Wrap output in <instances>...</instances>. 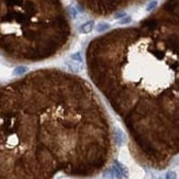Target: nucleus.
Instances as JSON below:
<instances>
[{"instance_id": "obj_1", "label": "nucleus", "mask_w": 179, "mask_h": 179, "mask_svg": "<svg viewBox=\"0 0 179 179\" xmlns=\"http://www.w3.org/2000/svg\"><path fill=\"white\" fill-rule=\"evenodd\" d=\"M65 65H66V67H67V69L69 70V72L74 73V74H78V73H80L82 69H84L82 63H78V62L72 61L69 58L65 61Z\"/></svg>"}, {"instance_id": "obj_2", "label": "nucleus", "mask_w": 179, "mask_h": 179, "mask_svg": "<svg viewBox=\"0 0 179 179\" xmlns=\"http://www.w3.org/2000/svg\"><path fill=\"white\" fill-rule=\"evenodd\" d=\"M93 28H95V21L93 20H88L85 23H82V26L78 28V32L80 34H89L90 32H92Z\"/></svg>"}, {"instance_id": "obj_3", "label": "nucleus", "mask_w": 179, "mask_h": 179, "mask_svg": "<svg viewBox=\"0 0 179 179\" xmlns=\"http://www.w3.org/2000/svg\"><path fill=\"white\" fill-rule=\"evenodd\" d=\"M111 29V26H110L108 22H99V23L96 26V31L98 33H102V32H106V31L110 30Z\"/></svg>"}, {"instance_id": "obj_4", "label": "nucleus", "mask_w": 179, "mask_h": 179, "mask_svg": "<svg viewBox=\"0 0 179 179\" xmlns=\"http://www.w3.org/2000/svg\"><path fill=\"white\" fill-rule=\"evenodd\" d=\"M114 165H115L116 167L119 168V169L121 170V172H122V175H123V177L128 178V177H129V170H128V168H126L125 166L123 165V164L120 163L119 161H114Z\"/></svg>"}, {"instance_id": "obj_5", "label": "nucleus", "mask_w": 179, "mask_h": 179, "mask_svg": "<svg viewBox=\"0 0 179 179\" xmlns=\"http://www.w3.org/2000/svg\"><path fill=\"white\" fill-rule=\"evenodd\" d=\"M28 72V68L26 66H18L13 69V75L14 76H21V75L26 74Z\"/></svg>"}, {"instance_id": "obj_6", "label": "nucleus", "mask_w": 179, "mask_h": 179, "mask_svg": "<svg viewBox=\"0 0 179 179\" xmlns=\"http://www.w3.org/2000/svg\"><path fill=\"white\" fill-rule=\"evenodd\" d=\"M157 6H158L157 0H151L146 5V7H145V10H146V12H151L153 11V10H155L156 8H157Z\"/></svg>"}, {"instance_id": "obj_7", "label": "nucleus", "mask_w": 179, "mask_h": 179, "mask_svg": "<svg viewBox=\"0 0 179 179\" xmlns=\"http://www.w3.org/2000/svg\"><path fill=\"white\" fill-rule=\"evenodd\" d=\"M69 59L75 62H78V63H82V55L80 52H75V53L70 54L69 56Z\"/></svg>"}, {"instance_id": "obj_8", "label": "nucleus", "mask_w": 179, "mask_h": 179, "mask_svg": "<svg viewBox=\"0 0 179 179\" xmlns=\"http://www.w3.org/2000/svg\"><path fill=\"white\" fill-rule=\"evenodd\" d=\"M111 170H112V174H113L114 178H116V179H122V178H123V175H122L121 170L119 169V168L116 167L115 165L112 166V167H111Z\"/></svg>"}, {"instance_id": "obj_9", "label": "nucleus", "mask_w": 179, "mask_h": 179, "mask_svg": "<svg viewBox=\"0 0 179 179\" xmlns=\"http://www.w3.org/2000/svg\"><path fill=\"white\" fill-rule=\"evenodd\" d=\"M68 11H69V14L72 16V18H74V19L78 18L79 11L77 10V7H74V6H69V7H68Z\"/></svg>"}, {"instance_id": "obj_10", "label": "nucleus", "mask_w": 179, "mask_h": 179, "mask_svg": "<svg viewBox=\"0 0 179 179\" xmlns=\"http://www.w3.org/2000/svg\"><path fill=\"white\" fill-rule=\"evenodd\" d=\"M132 21V16H125L124 18L120 19L118 22V24H120V26H125V24H129L130 22Z\"/></svg>"}, {"instance_id": "obj_11", "label": "nucleus", "mask_w": 179, "mask_h": 179, "mask_svg": "<svg viewBox=\"0 0 179 179\" xmlns=\"http://www.w3.org/2000/svg\"><path fill=\"white\" fill-rule=\"evenodd\" d=\"M166 179H177V175H176V172H172V170L168 172L167 174H166Z\"/></svg>"}, {"instance_id": "obj_12", "label": "nucleus", "mask_w": 179, "mask_h": 179, "mask_svg": "<svg viewBox=\"0 0 179 179\" xmlns=\"http://www.w3.org/2000/svg\"><path fill=\"white\" fill-rule=\"evenodd\" d=\"M126 16V13L125 12H118V13L115 14V16H114V19H122V18H124V16Z\"/></svg>"}]
</instances>
